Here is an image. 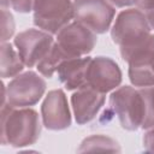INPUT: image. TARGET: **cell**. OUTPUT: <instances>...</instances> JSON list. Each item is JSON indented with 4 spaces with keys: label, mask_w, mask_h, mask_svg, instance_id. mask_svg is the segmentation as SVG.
Wrapping results in <instances>:
<instances>
[{
    "label": "cell",
    "mask_w": 154,
    "mask_h": 154,
    "mask_svg": "<svg viewBox=\"0 0 154 154\" xmlns=\"http://www.w3.org/2000/svg\"><path fill=\"white\" fill-rule=\"evenodd\" d=\"M55 42L71 59L89 54L94 49L97 37L93 30L75 20L69 23L57 34Z\"/></svg>",
    "instance_id": "cell-8"
},
{
    "label": "cell",
    "mask_w": 154,
    "mask_h": 154,
    "mask_svg": "<svg viewBox=\"0 0 154 154\" xmlns=\"http://www.w3.org/2000/svg\"><path fill=\"white\" fill-rule=\"evenodd\" d=\"M152 70H153V73H154V60H153V63H152Z\"/></svg>",
    "instance_id": "cell-24"
},
{
    "label": "cell",
    "mask_w": 154,
    "mask_h": 154,
    "mask_svg": "<svg viewBox=\"0 0 154 154\" xmlns=\"http://www.w3.org/2000/svg\"><path fill=\"white\" fill-rule=\"evenodd\" d=\"M18 52H16L11 43L1 42V77L10 78L19 75L24 69Z\"/></svg>",
    "instance_id": "cell-13"
},
{
    "label": "cell",
    "mask_w": 154,
    "mask_h": 154,
    "mask_svg": "<svg viewBox=\"0 0 154 154\" xmlns=\"http://www.w3.org/2000/svg\"><path fill=\"white\" fill-rule=\"evenodd\" d=\"M13 43L24 65L34 67L48 53L54 43V38L52 34L41 29H28L17 34Z\"/></svg>",
    "instance_id": "cell-7"
},
{
    "label": "cell",
    "mask_w": 154,
    "mask_h": 154,
    "mask_svg": "<svg viewBox=\"0 0 154 154\" xmlns=\"http://www.w3.org/2000/svg\"><path fill=\"white\" fill-rule=\"evenodd\" d=\"M1 6H2V8H7L8 7V0H1Z\"/></svg>",
    "instance_id": "cell-23"
},
{
    "label": "cell",
    "mask_w": 154,
    "mask_h": 154,
    "mask_svg": "<svg viewBox=\"0 0 154 154\" xmlns=\"http://www.w3.org/2000/svg\"><path fill=\"white\" fill-rule=\"evenodd\" d=\"M41 117L43 126L48 130H65L71 125V113L64 90L48 91L41 105Z\"/></svg>",
    "instance_id": "cell-10"
},
{
    "label": "cell",
    "mask_w": 154,
    "mask_h": 154,
    "mask_svg": "<svg viewBox=\"0 0 154 154\" xmlns=\"http://www.w3.org/2000/svg\"><path fill=\"white\" fill-rule=\"evenodd\" d=\"M46 81L34 71H26L13 77L7 87L2 84V103L16 108L36 105L46 91Z\"/></svg>",
    "instance_id": "cell-3"
},
{
    "label": "cell",
    "mask_w": 154,
    "mask_h": 154,
    "mask_svg": "<svg viewBox=\"0 0 154 154\" xmlns=\"http://www.w3.org/2000/svg\"><path fill=\"white\" fill-rule=\"evenodd\" d=\"M114 14V6L108 0H75L73 2V19L95 34H105Z\"/></svg>",
    "instance_id": "cell-6"
},
{
    "label": "cell",
    "mask_w": 154,
    "mask_h": 154,
    "mask_svg": "<svg viewBox=\"0 0 154 154\" xmlns=\"http://www.w3.org/2000/svg\"><path fill=\"white\" fill-rule=\"evenodd\" d=\"M94 150H102V152H120L122 148L116 140L105 135H91L85 137L82 143L79 144L77 152H94Z\"/></svg>",
    "instance_id": "cell-15"
},
{
    "label": "cell",
    "mask_w": 154,
    "mask_h": 154,
    "mask_svg": "<svg viewBox=\"0 0 154 154\" xmlns=\"http://www.w3.org/2000/svg\"><path fill=\"white\" fill-rule=\"evenodd\" d=\"M91 58H71L64 60L58 70V79L67 90H77L87 84V70Z\"/></svg>",
    "instance_id": "cell-12"
},
{
    "label": "cell",
    "mask_w": 154,
    "mask_h": 154,
    "mask_svg": "<svg viewBox=\"0 0 154 154\" xmlns=\"http://www.w3.org/2000/svg\"><path fill=\"white\" fill-rule=\"evenodd\" d=\"M109 106L123 129L135 131L141 128L144 117V102L140 89L130 85L117 88L109 96Z\"/></svg>",
    "instance_id": "cell-4"
},
{
    "label": "cell",
    "mask_w": 154,
    "mask_h": 154,
    "mask_svg": "<svg viewBox=\"0 0 154 154\" xmlns=\"http://www.w3.org/2000/svg\"><path fill=\"white\" fill-rule=\"evenodd\" d=\"M105 103V94L96 91L89 85H83L71 95V106L77 124L91 122Z\"/></svg>",
    "instance_id": "cell-11"
},
{
    "label": "cell",
    "mask_w": 154,
    "mask_h": 154,
    "mask_svg": "<svg viewBox=\"0 0 154 154\" xmlns=\"http://www.w3.org/2000/svg\"><path fill=\"white\" fill-rule=\"evenodd\" d=\"M122 83L119 65L108 57L91 58L87 70V84L99 93L106 94L117 89Z\"/></svg>",
    "instance_id": "cell-9"
},
{
    "label": "cell",
    "mask_w": 154,
    "mask_h": 154,
    "mask_svg": "<svg viewBox=\"0 0 154 154\" xmlns=\"http://www.w3.org/2000/svg\"><path fill=\"white\" fill-rule=\"evenodd\" d=\"M41 134L38 113L30 108L1 105V143L16 148L34 144Z\"/></svg>",
    "instance_id": "cell-1"
},
{
    "label": "cell",
    "mask_w": 154,
    "mask_h": 154,
    "mask_svg": "<svg viewBox=\"0 0 154 154\" xmlns=\"http://www.w3.org/2000/svg\"><path fill=\"white\" fill-rule=\"evenodd\" d=\"M144 102V117L141 128L147 130L154 126V85L140 88Z\"/></svg>",
    "instance_id": "cell-16"
},
{
    "label": "cell",
    "mask_w": 154,
    "mask_h": 154,
    "mask_svg": "<svg viewBox=\"0 0 154 154\" xmlns=\"http://www.w3.org/2000/svg\"><path fill=\"white\" fill-rule=\"evenodd\" d=\"M135 5L141 11L147 12V11L154 8V0H135Z\"/></svg>",
    "instance_id": "cell-20"
},
{
    "label": "cell",
    "mask_w": 154,
    "mask_h": 154,
    "mask_svg": "<svg viewBox=\"0 0 154 154\" xmlns=\"http://www.w3.org/2000/svg\"><path fill=\"white\" fill-rule=\"evenodd\" d=\"M14 19L7 8L1 10V42H7L14 34Z\"/></svg>",
    "instance_id": "cell-17"
},
{
    "label": "cell",
    "mask_w": 154,
    "mask_h": 154,
    "mask_svg": "<svg viewBox=\"0 0 154 154\" xmlns=\"http://www.w3.org/2000/svg\"><path fill=\"white\" fill-rule=\"evenodd\" d=\"M34 24L52 35H57L73 19V2L71 0H35Z\"/></svg>",
    "instance_id": "cell-5"
},
{
    "label": "cell",
    "mask_w": 154,
    "mask_h": 154,
    "mask_svg": "<svg viewBox=\"0 0 154 154\" xmlns=\"http://www.w3.org/2000/svg\"><path fill=\"white\" fill-rule=\"evenodd\" d=\"M116 7H128L135 4V0H108Z\"/></svg>",
    "instance_id": "cell-21"
},
{
    "label": "cell",
    "mask_w": 154,
    "mask_h": 154,
    "mask_svg": "<svg viewBox=\"0 0 154 154\" xmlns=\"http://www.w3.org/2000/svg\"><path fill=\"white\" fill-rule=\"evenodd\" d=\"M66 59H70V58L65 54L61 47L57 42H54L51 49L48 51V53L38 61V64L36 65V69L43 77L51 78L57 72L59 65Z\"/></svg>",
    "instance_id": "cell-14"
},
{
    "label": "cell",
    "mask_w": 154,
    "mask_h": 154,
    "mask_svg": "<svg viewBox=\"0 0 154 154\" xmlns=\"http://www.w3.org/2000/svg\"><path fill=\"white\" fill-rule=\"evenodd\" d=\"M144 13H146V17H147V19H148V23H149L150 28L154 30V8L149 10V11H147V12H144Z\"/></svg>",
    "instance_id": "cell-22"
},
{
    "label": "cell",
    "mask_w": 154,
    "mask_h": 154,
    "mask_svg": "<svg viewBox=\"0 0 154 154\" xmlns=\"http://www.w3.org/2000/svg\"><path fill=\"white\" fill-rule=\"evenodd\" d=\"M143 148L148 153H154V126L147 129L143 135Z\"/></svg>",
    "instance_id": "cell-19"
},
{
    "label": "cell",
    "mask_w": 154,
    "mask_h": 154,
    "mask_svg": "<svg viewBox=\"0 0 154 154\" xmlns=\"http://www.w3.org/2000/svg\"><path fill=\"white\" fill-rule=\"evenodd\" d=\"M150 30L152 28L143 11L128 8L117 16L111 29V37L119 46L120 54H124L144 42L152 35Z\"/></svg>",
    "instance_id": "cell-2"
},
{
    "label": "cell",
    "mask_w": 154,
    "mask_h": 154,
    "mask_svg": "<svg viewBox=\"0 0 154 154\" xmlns=\"http://www.w3.org/2000/svg\"><path fill=\"white\" fill-rule=\"evenodd\" d=\"M35 0H8V7L19 12V13H29L32 11Z\"/></svg>",
    "instance_id": "cell-18"
}]
</instances>
